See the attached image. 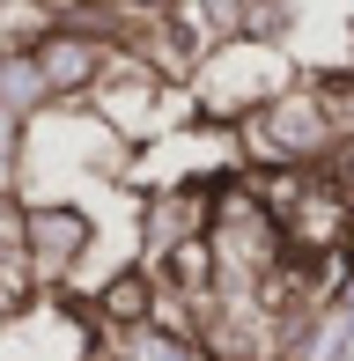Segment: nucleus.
Here are the masks:
<instances>
[{"label": "nucleus", "instance_id": "obj_1", "mask_svg": "<svg viewBox=\"0 0 354 361\" xmlns=\"http://www.w3.org/2000/svg\"><path fill=\"white\" fill-rule=\"evenodd\" d=\"M288 81H295V67H288V44L221 37L214 52L200 59V74L185 81V118L207 126V133H236V126H244L273 89H288Z\"/></svg>", "mask_w": 354, "mask_h": 361}, {"label": "nucleus", "instance_id": "obj_2", "mask_svg": "<svg viewBox=\"0 0 354 361\" xmlns=\"http://www.w3.org/2000/svg\"><path fill=\"white\" fill-rule=\"evenodd\" d=\"M229 147H236L244 170H317V162L340 147V133H332V118H325V104H317L310 74H295L288 89H273L266 104L229 133Z\"/></svg>", "mask_w": 354, "mask_h": 361}, {"label": "nucleus", "instance_id": "obj_3", "mask_svg": "<svg viewBox=\"0 0 354 361\" xmlns=\"http://www.w3.org/2000/svg\"><path fill=\"white\" fill-rule=\"evenodd\" d=\"M89 251H96V214L82 200H23L15 266L30 273V288H74Z\"/></svg>", "mask_w": 354, "mask_h": 361}, {"label": "nucleus", "instance_id": "obj_4", "mask_svg": "<svg viewBox=\"0 0 354 361\" xmlns=\"http://www.w3.org/2000/svg\"><path fill=\"white\" fill-rule=\"evenodd\" d=\"M30 59H37V74H44L52 111H82L89 89H96V81H104V67H111V44L89 37L82 23H67V15H59V23L30 44Z\"/></svg>", "mask_w": 354, "mask_h": 361}, {"label": "nucleus", "instance_id": "obj_5", "mask_svg": "<svg viewBox=\"0 0 354 361\" xmlns=\"http://www.w3.org/2000/svg\"><path fill=\"white\" fill-rule=\"evenodd\" d=\"M207 207H214V177H177V185L140 192V258H163L170 243L207 236Z\"/></svg>", "mask_w": 354, "mask_h": 361}, {"label": "nucleus", "instance_id": "obj_6", "mask_svg": "<svg viewBox=\"0 0 354 361\" xmlns=\"http://www.w3.org/2000/svg\"><path fill=\"white\" fill-rule=\"evenodd\" d=\"M89 317H96V339L148 324V317H155V273H148V258H126L118 273H104L96 295H89Z\"/></svg>", "mask_w": 354, "mask_h": 361}, {"label": "nucleus", "instance_id": "obj_7", "mask_svg": "<svg viewBox=\"0 0 354 361\" xmlns=\"http://www.w3.org/2000/svg\"><path fill=\"white\" fill-rule=\"evenodd\" d=\"M118 361H214L192 332H163V324H133V332H104Z\"/></svg>", "mask_w": 354, "mask_h": 361}, {"label": "nucleus", "instance_id": "obj_8", "mask_svg": "<svg viewBox=\"0 0 354 361\" xmlns=\"http://www.w3.org/2000/svg\"><path fill=\"white\" fill-rule=\"evenodd\" d=\"M0 111H15L23 126H37L44 111H52V96H44V74L30 52H0Z\"/></svg>", "mask_w": 354, "mask_h": 361}, {"label": "nucleus", "instance_id": "obj_9", "mask_svg": "<svg viewBox=\"0 0 354 361\" xmlns=\"http://www.w3.org/2000/svg\"><path fill=\"white\" fill-rule=\"evenodd\" d=\"M59 23V0H0V52H30Z\"/></svg>", "mask_w": 354, "mask_h": 361}, {"label": "nucleus", "instance_id": "obj_10", "mask_svg": "<svg viewBox=\"0 0 354 361\" xmlns=\"http://www.w3.org/2000/svg\"><path fill=\"white\" fill-rule=\"evenodd\" d=\"M104 8H118V0H59V15H104Z\"/></svg>", "mask_w": 354, "mask_h": 361}, {"label": "nucleus", "instance_id": "obj_11", "mask_svg": "<svg viewBox=\"0 0 354 361\" xmlns=\"http://www.w3.org/2000/svg\"><path fill=\"white\" fill-rule=\"evenodd\" d=\"M118 8H133V15H170L177 0H118Z\"/></svg>", "mask_w": 354, "mask_h": 361}]
</instances>
